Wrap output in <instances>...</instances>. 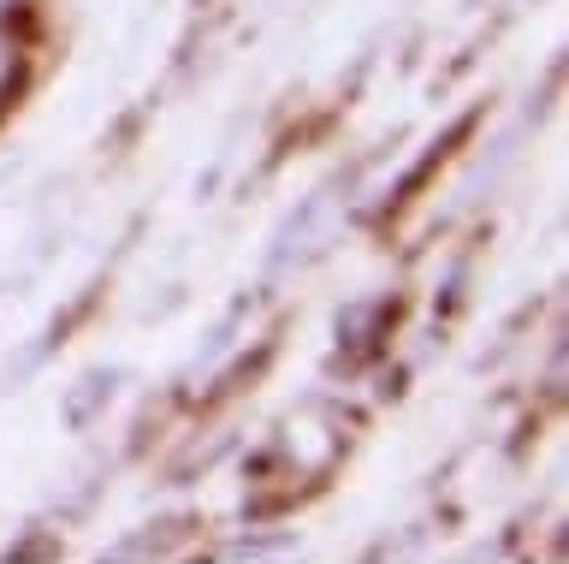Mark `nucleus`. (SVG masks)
Returning <instances> with one entry per match:
<instances>
[{
  "mask_svg": "<svg viewBox=\"0 0 569 564\" xmlns=\"http://www.w3.org/2000/svg\"><path fill=\"white\" fill-rule=\"evenodd\" d=\"M0 7H7V0H0Z\"/></svg>",
  "mask_w": 569,
  "mask_h": 564,
  "instance_id": "nucleus-2",
  "label": "nucleus"
},
{
  "mask_svg": "<svg viewBox=\"0 0 569 564\" xmlns=\"http://www.w3.org/2000/svg\"><path fill=\"white\" fill-rule=\"evenodd\" d=\"M7 78H12V48L0 42V90H7Z\"/></svg>",
  "mask_w": 569,
  "mask_h": 564,
  "instance_id": "nucleus-1",
  "label": "nucleus"
}]
</instances>
